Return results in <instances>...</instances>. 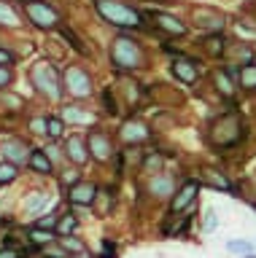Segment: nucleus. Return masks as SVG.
<instances>
[{
	"instance_id": "f257e3e1",
	"label": "nucleus",
	"mask_w": 256,
	"mask_h": 258,
	"mask_svg": "<svg viewBox=\"0 0 256 258\" xmlns=\"http://www.w3.org/2000/svg\"><path fill=\"white\" fill-rule=\"evenodd\" d=\"M94 6H97V14L103 19L116 24V27H140L143 24L140 14L124 3H116V0H94Z\"/></svg>"
},
{
	"instance_id": "f03ea898",
	"label": "nucleus",
	"mask_w": 256,
	"mask_h": 258,
	"mask_svg": "<svg viewBox=\"0 0 256 258\" xmlns=\"http://www.w3.org/2000/svg\"><path fill=\"white\" fill-rule=\"evenodd\" d=\"M111 62L119 70H135L143 64V48L138 46V40L132 38H116L114 48H111Z\"/></svg>"
},
{
	"instance_id": "7ed1b4c3",
	"label": "nucleus",
	"mask_w": 256,
	"mask_h": 258,
	"mask_svg": "<svg viewBox=\"0 0 256 258\" xmlns=\"http://www.w3.org/2000/svg\"><path fill=\"white\" fill-rule=\"evenodd\" d=\"M33 84H35L38 92L46 94L49 100H60V94H62L60 78H57V73H54V68L49 62H41L33 68Z\"/></svg>"
},
{
	"instance_id": "20e7f679",
	"label": "nucleus",
	"mask_w": 256,
	"mask_h": 258,
	"mask_svg": "<svg viewBox=\"0 0 256 258\" xmlns=\"http://www.w3.org/2000/svg\"><path fill=\"white\" fill-rule=\"evenodd\" d=\"M25 11L30 16V22H33L35 27H41V30H54L60 24V14L54 11L52 6L41 3V0H30V3H25Z\"/></svg>"
},
{
	"instance_id": "39448f33",
	"label": "nucleus",
	"mask_w": 256,
	"mask_h": 258,
	"mask_svg": "<svg viewBox=\"0 0 256 258\" xmlns=\"http://www.w3.org/2000/svg\"><path fill=\"white\" fill-rule=\"evenodd\" d=\"M65 89L73 97H89L92 94V81L81 68H68L65 70Z\"/></svg>"
},
{
	"instance_id": "423d86ee",
	"label": "nucleus",
	"mask_w": 256,
	"mask_h": 258,
	"mask_svg": "<svg viewBox=\"0 0 256 258\" xmlns=\"http://www.w3.org/2000/svg\"><path fill=\"white\" fill-rule=\"evenodd\" d=\"M197 191H199V183L197 180H186L178 188V194H175V199H173V205H170V210H173V215L175 213H183L191 202L197 199Z\"/></svg>"
},
{
	"instance_id": "0eeeda50",
	"label": "nucleus",
	"mask_w": 256,
	"mask_h": 258,
	"mask_svg": "<svg viewBox=\"0 0 256 258\" xmlns=\"http://www.w3.org/2000/svg\"><path fill=\"white\" fill-rule=\"evenodd\" d=\"M68 199L78 207H89V205H94V199H97V185L94 183H78L70 188Z\"/></svg>"
},
{
	"instance_id": "6e6552de",
	"label": "nucleus",
	"mask_w": 256,
	"mask_h": 258,
	"mask_svg": "<svg viewBox=\"0 0 256 258\" xmlns=\"http://www.w3.org/2000/svg\"><path fill=\"white\" fill-rule=\"evenodd\" d=\"M3 159L11 164H22L25 159H30V148L22 140H3Z\"/></svg>"
},
{
	"instance_id": "1a4fd4ad",
	"label": "nucleus",
	"mask_w": 256,
	"mask_h": 258,
	"mask_svg": "<svg viewBox=\"0 0 256 258\" xmlns=\"http://www.w3.org/2000/svg\"><path fill=\"white\" fill-rule=\"evenodd\" d=\"M151 19L157 22V27H162L165 32H170V35H186V24L181 19H175V16L165 14V11H151Z\"/></svg>"
},
{
	"instance_id": "9d476101",
	"label": "nucleus",
	"mask_w": 256,
	"mask_h": 258,
	"mask_svg": "<svg viewBox=\"0 0 256 258\" xmlns=\"http://www.w3.org/2000/svg\"><path fill=\"white\" fill-rule=\"evenodd\" d=\"M89 153L97 161H108L111 153H114L111 151V137H106L103 132H92L89 135Z\"/></svg>"
},
{
	"instance_id": "9b49d317",
	"label": "nucleus",
	"mask_w": 256,
	"mask_h": 258,
	"mask_svg": "<svg viewBox=\"0 0 256 258\" xmlns=\"http://www.w3.org/2000/svg\"><path fill=\"white\" fill-rule=\"evenodd\" d=\"M173 76L178 81H183V84H194L197 76H199V70H197V64L191 59H175L173 62Z\"/></svg>"
},
{
	"instance_id": "f8f14e48",
	"label": "nucleus",
	"mask_w": 256,
	"mask_h": 258,
	"mask_svg": "<svg viewBox=\"0 0 256 258\" xmlns=\"http://www.w3.org/2000/svg\"><path fill=\"white\" fill-rule=\"evenodd\" d=\"M68 159L70 161H76V164H86V159H89V151H86V140L84 137H78V135H73V137H68Z\"/></svg>"
},
{
	"instance_id": "ddd939ff",
	"label": "nucleus",
	"mask_w": 256,
	"mask_h": 258,
	"mask_svg": "<svg viewBox=\"0 0 256 258\" xmlns=\"http://www.w3.org/2000/svg\"><path fill=\"white\" fill-rule=\"evenodd\" d=\"M194 19L199 27H205V30H213V32H219L224 27V16L219 11H208V8H199V11L194 14Z\"/></svg>"
},
{
	"instance_id": "4468645a",
	"label": "nucleus",
	"mask_w": 256,
	"mask_h": 258,
	"mask_svg": "<svg viewBox=\"0 0 256 258\" xmlns=\"http://www.w3.org/2000/svg\"><path fill=\"white\" fill-rule=\"evenodd\" d=\"M46 205H49V194L46 191H33V194H27V199H25V213L27 215H41Z\"/></svg>"
},
{
	"instance_id": "2eb2a0df",
	"label": "nucleus",
	"mask_w": 256,
	"mask_h": 258,
	"mask_svg": "<svg viewBox=\"0 0 256 258\" xmlns=\"http://www.w3.org/2000/svg\"><path fill=\"white\" fill-rule=\"evenodd\" d=\"M122 137L127 143H140L148 137V129H146V124H140V121H127L122 126Z\"/></svg>"
},
{
	"instance_id": "dca6fc26",
	"label": "nucleus",
	"mask_w": 256,
	"mask_h": 258,
	"mask_svg": "<svg viewBox=\"0 0 256 258\" xmlns=\"http://www.w3.org/2000/svg\"><path fill=\"white\" fill-rule=\"evenodd\" d=\"M27 164H30V169L33 172H38V175H52V159L46 156V151H33L30 153V159H27Z\"/></svg>"
},
{
	"instance_id": "f3484780",
	"label": "nucleus",
	"mask_w": 256,
	"mask_h": 258,
	"mask_svg": "<svg viewBox=\"0 0 256 258\" xmlns=\"http://www.w3.org/2000/svg\"><path fill=\"white\" fill-rule=\"evenodd\" d=\"M148 191L154 194V197H170L173 194V180L170 175H154L148 183Z\"/></svg>"
},
{
	"instance_id": "a211bd4d",
	"label": "nucleus",
	"mask_w": 256,
	"mask_h": 258,
	"mask_svg": "<svg viewBox=\"0 0 256 258\" xmlns=\"http://www.w3.org/2000/svg\"><path fill=\"white\" fill-rule=\"evenodd\" d=\"M62 121H68V124H92L94 116L81 110V108H76V105H70V108L62 110Z\"/></svg>"
},
{
	"instance_id": "6ab92c4d",
	"label": "nucleus",
	"mask_w": 256,
	"mask_h": 258,
	"mask_svg": "<svg viewBox=\"0 0 256 258\" xmlns=\"http://www.w3.org/2000/svg\"><path fill=\"white\" fill-rule=\"evenodd\" d=\"M202 177L208 180V185H213V188H221V191H232V183L224 177L221 172H216V169H202Z\"/></svg>"
},
{
	"instance_id": "aec40b11",
	"label": "nucleus",
	"mask_w": 256,
	"mask_h": 258,
	"mask_svg": "<svg viewBox=\"0 0 256 258\" xmlns=\"http://www.w3.org/2000/svg\"><path fill=\"white\" fill-rule=\"evenodd\" d=\"M30 242L38 245V247H46V245H52V242H54V231L35 226V229H30Z\"/></svg>"
},
{
	"instance_id": "412c9836",
	"label": "nucleus",
	"mask_w": 256,
	"mask_h": 258,
	"mask_svg": "<svg viewBox=\"0 0 256 258\" xmlns=\"http://www.w3.org/2000/svg\"><path fill=\"white\" fill-rule=\"evenodd\" d=\"M237 78H240V86H243V89H256V64H245V68H240Z\"/></svg>"
},
{
	"instance_id": "4be33fe9",
	"label": "nucleus",
	"mask_w": 256,
	"mask_h": 258,
	"mask_svg": "<svg viewBox=\"0 0 256 258\" xmlns=\"http://www.w3.org/2000/svg\"><path fill=\"white\" fill-rule=\"evenodd\" d=\"M19 177V169L17 164H11V161H0V185H9Z\"/></svg>"
},
{
	"instance_id": "5701e85b",
	"label": "nucleus",
	"mask_w": 256,
	"mask_h": 258,
	"mask_svg": "<svg viewBox=\"0 0 256 258\" xmlns=\"http://www.w3.org/2000/svg\"><path fill=\"white\" fill-rule=\"evenodd\" d=\"M216 86H219V92H221L224 97H232V94H235V86H232L227 70H219V73H216Z\"/></svg>"
},
{
	"instance_id": "b1692460",
	"label": "nucleus",
	"mask_w": 256,
	"mask_h": 258,
	"mask_svg": "<svg viewBox=\"0 0 256 258\" xmlns=\"http://www.w3.org/2000/svg\"><path fill=\"white\" fill-rule=\"evenodd\" d=\"M0 24H6V27H17L19 24L17 11H14L11 6H6V3H0Z\"/></svg>"
},
{
	"instance_id": "393cba45",
	"label": "nucleus",
	"mask_w": 256,
	"mask_h": 258,
	"mask_svg": "<svg viewBox=\"0 0 256 258\" xmlns=\"http://www.w3.org/2000/svg\"><path fill=\"white\" fill-rule=\"evenodd\" d=\"M76 226H78V221L73 215H62L60 223H57V234H60V237H68V234L76 231Z\"/></svg>"
},
{
	"instance_id": "a878e982",
	"label": "nucleus",
	"mask_w": 256,
	"mask_h": 258,
	"mask_svg": "<svg viewBox=\"0 0 256 258\" xmlns=\"http://www.w3.org/2000/svg\"><path fill=\"white\" fill-rule=\"evenodd\" d=\"M62 129H65V124H62V118H46V132H49L52 140H57V137H62Z\"/></svg>"
},
{
	"instance_id": "bb28decb",
	"label": "nucleus",
	"mask_w": 256,
	"mask_h": 258,
	"mask_svg": "<svg viewBox=\"0 0 256 258\" xmlns=\"http://www.w3.org/2000/svg\"><path fill=\"white\" fill-rule=\"evenodd\" d=\"M162 169V156L159 153H148L146 161H143V172H159Z\"/></svg>"
},
{
	"instance_id": "cd10ccee",
	"label": "nucleus",
	"mask_w": 256,
	"mask_h": 258,
	"mask_svg": "<svg viewBox=\"0 0 256 258\" xmlns=\"http://www.w3.org/2000/svg\"><path fill=\"white\" fill-rule=\"evenodd\" d=\"M205 48H208V54H213V56H219L224 51V38L221 35H211L205 40Z\"/></svg>"
},
{
	"instance_id": "c85d7f7f",
	"label": "nucleus",
	"mask_w": 256,
	"mask_h": 258,
	"mask_svg": "<svg viewBox=\"0 0 256 258\" xmlns=\"http://www.w3.org/2000/svg\"><path fill=\"white\" fill-rule=\"evenodd\" d=\"M62 239V247L68 250V253H84V242H78L73 234H68V237H60Z\"/></svg>"
},
{
	"instance_id": "c756f323",
	"label": "nucleus",
	"mask_w": 256,
	"mask_h": 258,
	"mask_svg": "<svg viewBox=\"0 0 256 258\" xmlns=\"http://www.w3.org/2000/svg\"><path fill=\"white\" fill-rule=\"evenodd\" d=\"M227 247H229V253H251V245H248L245 239H229L227 242Z\"/></svg>"
},
{
	"instance_id": "7c9ffc66",
	"label": "nucleus",
	"mask_w": 256,
	"mask_h": 258,
	"mask_svg": "<svg viewBox=\"0 0 256 258\" xmlns=\"http://www.w3.org/2000/svg\"><path fill=\"white\" fill-rule=\"evenodd\" d=\"M62 38H65V40H70V46H73V48H76L78 54H86V48H84V43H81V40H78V38H76L73 32H70V30H62Z\"/></svg>"
},
{
	"instance_id": "2f4dec72",
	"label": "nucleus",
	"mask_w": 256,
	"mask_h": 258,
	"mask_svg": "<svg viewBox=\"0 0 256 258\" xmlns=\"http://www.w3.org/2000/svg\"><path fill=\"white\" fill-rule=\"evenodd\" d=\"M0 258H25L19 247H0Z\"/></svg>"
},
{
	"instance_id": "473e14b6",
	"label": "nucleus",
	"mask_w": 256,
	"mask_h": 258,
	"mask_svg": "<svg viewBox=\"0 0 256 258\" xmlns=\"http://www.w3.org/2000/svg\"><path fill=\"white\" fill-rule=\"evenodd\" d=\"M30 129H33L35 135H43L46 132V118H33L30 121Z\"/></svg>"
},
{
	"instance_id": "72a5a7b5",
	"label": "nucleus",
	"mask_w": 256,
	"mask_h": 258,
	"mask_svg": "<svg viewBox=\"0 0 256 258\" xmlns=\"http://www.w3.org/2000/svg\"><path fill=\"white\" fill-rule=\"evenodd\" d=\"M78 177H81V175H78L76 169H70V172L62 175V183H65V185H76V183H78Z\"/></svg>"
},
{
	"instance_id": "f704fd0d",
	"label": "nucleus",
	"mask_w": 256,
	"mask_h": 258,
	"mask_svg": "<svg viewBox=\"0 0 256 258\" xmlns=\"http://www.w3.org/2000/svg\"><path fill=\"white\" fill-rule=\"evenodd\" d=\"M6 64H14V54L6 51V48H0V68H6Z\"/></svg>"
},
{
	"instance_id": "c9c22d12",
	"label": "nucleus",
	"mask_w": 256,
	"mask_h": 258,
	"mask_svg": "<svg viewBox=\"0 0 256 258\" xmlns=\"http://www.w3.org/2000/svg\"><path fill=\"white\" fill-rule=\"evenodd\" d=\"M11 84V70L9 68H0V89Z\"/></svg>"
},
{
	"instance_id": "e433bc0d",
	"label": "nucleus",
	"mask_w": 256,
	"mask_h": 258,
	"mask_svg": "<svg viewBox=\"0 0 256 258\" xmlns=\"http://www.w3.org/2000/svg\"><path fill=\"white\" fill-rule=\"evenodd\" d=\"M103 258H116V250H114V245L106 239L103 242Z\"/></svg>"
},
{
	"instance_id": "4c0bfd02",
	"label": "nucleus",
	"mask_w": 256,
	"mask_h": 258,
	"mask_svg": "<svg viewBox=\"0 0 256 258\" xmlns=\"http://www.w3.org/2000/svg\"><path fill=\"white\" fill-rule=\"evenodd\" d=\"M54 221H57V215H49V218H38V226H41V229H52V226H54Z\"/></svg>"
},
{
	"instance_id": "58836bf2",
	"label": "nucleus",
	"mask_w": 256,
	"mask_h": 258,
	"mask_svg": "<svg viewBox=\"0 0 256 258\" xmlns=\"http://www.w3.org/2000/svg\"><path fill=\"white\" fill-rule=\"evenodd\" d=\"M100 194H103V197H100L103 205H100V210H97V215H106V210H108V191H100Z\"/></svg>"
},
{
	"instance_id": "ea45409f",
	"label": "nucleus",
	"mask_w": 256,
	"mask_h": 258,
	"mask_svg": "<svg viewBox=\"0 0 256 258\" xmlns=\"http://www.w3.org/2000/svg\"><path fill=\"white\" fill-rule=\"evenodd\" d=\"M216 213H213V210H211V213H208V221H205V229L208 231H213V226H216V218H213Z\"/></svg>"
}]
</instances>
